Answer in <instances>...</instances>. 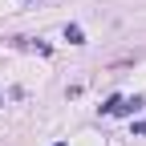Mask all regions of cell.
I'll use <instances>...</instances> for the list:
<instances>
[{"label": "cell", "instance_id": "obj_1", "mask_svg": "<svg viewBox=\"0 0 146 146\" xmlns=\"http://www.w3.org/2000/svg\"><path fill=\"white\" fill-rule=\"evenodd\" d=\"M65 36H69L73 45H81V29H77V25H69V29H65Z\"/></svg>", "mask_w": 146, "mask_h": 146}]
</instances>
